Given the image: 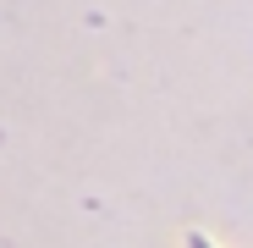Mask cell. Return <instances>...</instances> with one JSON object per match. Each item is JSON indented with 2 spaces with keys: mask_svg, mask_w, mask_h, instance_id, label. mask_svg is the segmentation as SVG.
<instances>
[{
  "mask_svg": "<svg viewBox=\"0 0 253 248\" xmlns=\"http://www.w3.org/2000/svg\"><path fill=\"white\" fill-rule=\"evenodd\" d=\"M187 248H215V243H209L204 232H187Z\"/></svg>",
  "mask_w": 253,
  "mask_h": 248,
  "instance_id": "cell-1",
  "label": "cell"
}]
</instances>
